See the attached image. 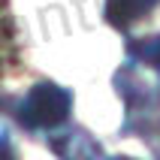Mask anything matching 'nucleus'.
Returning <instances> with one entry per match:
<instances>
[{"label": "nucleus", "instance_id": "nucleus-5", "mask_svg": "<svg viewBox=\"0 0 160 160\" xmlns=\"http://www.w3.org/2000/svg\"><path fill=\"white\" fill-rule=\"evenodd\" d=\"M0 18H3V0H0Z\"/></svg>", "mask_w": 160, "mask_h": 160}, {"label": "nucleus", "instance_id": "nucleus-3", "mask_svg": "<svg viewBox=\"0 0 160 160\" xmlns=\"http://www.w3.org/2000/svg\"><path fill=\"white\" fill-rule=\"evenodd\" d=\"M130 54L139 63H148L151 70L160 72V36H151V39H142V42L130 45Z\"/></svg>", "mask_w": 160, "mask_h": 160}, {"label": "nucleus", "instance_id": "nucleus-4", "mask_svg": "<svg viewBox=\"0 0 160 160\" xmlns=\"http://www.w3.org/2000/svg\"><path fill=\"white\" fill-rule=\"evenodd\" d=\"M0 154H12V145H9V133H6V127H0Z\"/></svg>", "mask_w": 160, "mask_h": 160}, {"label": "nucleus", "instance_id": "nucleus-2", "mask_svg": "<svg viewBox=\"0 0 160 160\" xmlns=\"http://www.w3.org/2000/svg\"><path fill=\"white\" fill-rule=\"evenodd\" d=\"M160 0H106V21L112 27H130L142 21Z\"/></svg>", "mask_w": 160, "mask_h": 160}, {"label": "nucleus", "instance_id": "nucleus-1", "mask_svg": "<svg viewBox=\"0 0 160 160\" xmlns=\"http://www.w3.org/2000/svg\"><path fill=\"white\" fill-rule=\"evenodd\" d=\"M72 112V94L54 82H36L15 106V118L27 130H54Z\"/></svg>", "mask_w": 160, "mask_h": 160}]
</instances>
